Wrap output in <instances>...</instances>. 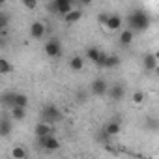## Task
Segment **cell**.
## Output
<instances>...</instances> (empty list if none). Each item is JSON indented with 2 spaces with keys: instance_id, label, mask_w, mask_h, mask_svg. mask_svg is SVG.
<instances>
[{
  "instance_id": "6da1fadb",
  "label": "cell",
  "mask_w": 159,
  "mask_h": 159,
  "mask_svg": "<svg viewBox=\"0 0 159 159\" xmlns=\"http://www.w3.org/2000/svg\"><path fill=\"white\" fill-rule=\"evenodd\" d=\"M127 26H129L135 34L144 32V30L150 26V17H148V13L142 11V10H135V11H131L129 17H127Z\"/></svg>"
},
{
  "instance_id": "7a4b0ae2",
  "label": "cell",
  "mask_w": 159,
  "mask_h": 159,
  "mask_svg": "<svg viewBox=\"0 0 159 159\" xmlns=\"http://www.w3.org/2000/svg\"><path fill=\"white\" fill-rule=\"evenodd\" d=\"M41 120L43 122H47V124H56V122H60L62 120V111L56 107V105H45L43 109H41Z\"/></svg>"
},
{
  "instance_id": "3957f363",
  "label": "cell",
  "mask_w": 159,
  "mask_h": 159,
  "mask_svg": "<svg viewBox=\"0 0 159 159\" xmlns=\"http://www.w3.org/2000/svg\"><path fill=\"white\" fill-rule=\"evenodd\" d=\"M109 83L105 81L103 77H98V79H94V81L90 83V94L92 96H96V98H103V96H107L109 94Z\"/></svg>"
},
{
  "instance_id": "277c9868",
  "label": "cell",
  "mask_w": 159,
  "mask_h": 159,
  "mask_svg": "<svg viewBox=\"0 0 159 159\" xmlns=\"http://www.w3.org/2000/svg\"><path fill=\"white\" fill-rule=\"evenodd\" d=\"M38 144L43 148V150H47V152H56V150H60V140L51 133V135H45V137H38Z\"/></svg>"
},
{
  "instance_id": "5b68a950",
  "label": "cell",
  "mask_w": 159,
  "mask_h": 159,
  "mask_svg": "<svg viewBox=\"0 0 159 159\" xmlns=\"http://www.w3.org/2000/svg\"><path fill=\"white\" fill-rule=\"evenodd\" d=\"M45 54L49 56V58H58V56H62V43L56 39V38H52V39H49L47 43H45Z\"/></svg>"
},
{
  "instance_id": "8992f818",
  "label": "cell",
  "mask_w": 159,
  "mask_h": 159,
  "mask_svg": "<svg viewBox=\"0 0 159 159\" xmlns=\"http://www.w3.org/2000/svg\"><path fill=\"white\" fill-rule=\"evenodd\" d=\"M109 98L112 101H122L125 98V84L124 83H114L111 88H109Z\"/></svg>"
},
{
  "instance_id": "52a82bcc",
  "label": "cell",
  "mask_w": 159,
  "mask_h": 159,
  "mask_svg": "<svg viewBox=\"0 0 159 159\" xmlns=\"http://www.w3.org/2000/svg\"><path fill=\"white\" fill-rule=\"evenodd\" d=\"M157 64H159V60H157L155 52H146V54H144V58H142V69H144L146 73L155 71Z\"/></svg>"
},
{
  "instance_id": "ba28073f",
  "label": "cell",
  "mask_w": 159,
  "mask_h": 159,
  "mask_svg": "<svg viewBox=\"0 0 159 159\" xmlns=\"http://www.w3.org/2000/svg\"><path fill=\"white\" fill-rule=\"evenodd\" d=\"M45 25L41 23V21H34L32 25H30V38L32 39H41L43 36H45Z\"/></svg>"
},
{
  "instance_id": "9c48e42d",
  "label": "cell",
  "mask_w": 159,
  "mask_h": 159,
  "mask_svg": "<svg viewBox=\"0 0 159 159\" xmlns=\"http://www.w3.org/2000/svg\"><path fill=\"white\" fill-rule=\"evenodd\" d=\"M105 131H107L111 137L120 135V131H122V120H120V118H114V120L107 122V124H105Z\"/></svg>"
},
{
  "instance_id": "30bf717a",
  "label": "cell",
  "mask_w": 159,
  "mask_h": 159,
  "mask_svg": "<svg viewBox=\"0 0 159 159\" xmlns=\"http://www.w3.org/2000/svg\"><path fill=\"white\" fill-rule=\"evenodd\" d=\"M118 39H120V45H122V47H129V45L133 43V39H135V32L127 26V28H124V30L120 32V38H118Z\"/></svg>"
},
{
  "instance_id": "8fae6325",
  "label": "cell",
  "mask_w": 159,
  "mask_h": 159,
  "mask_svg": "<svg viewBox=\"0 0 159 159\" xmlns=\"http://www.w3.org/2000/svg\"><path fill=\"white\" fill-rule=\"evenodd\" d=\"M122 25H124V19L120 17V15H109L107 17V21H105V26L109 28V30H120L122 28Z\"/></svg>"
},
{
  "instance_id": "7c38bea8",
  "label": "cell",
  "mask_w": 159,
  "mask_h": 159,
  "mask_svg": "<svg viewBox=\"0 0 159 159\" xmlns=\"http://www.w3.org/2000/svg\"><path fill=\"white\" fill-rule=\"evenodd\" d=\"M54 129L51 127V124H47V122H39V124H36V127H34V133H36V137H45V135H51Z\"/></svg>"
},
{
  "instance_id": "4fadbf2b",
  "label": "cell",
  "mask_w": 159,
  "mask_h": 159,
  "mask_svg": "<svg viewBox=\"0 0 159 159\" xmlns=\"http://www.w3.org/2000/svg\"><path fill=\"white\" fill-rule=\"evenodd\" d=\"M11 120H13V118H6V116L0 120V137H2V139H6V137L11 133V129H13Z\"/></svg>"
},
{
  "instance_id": "5bb4252c",
  "label": "cell",
  "mask_w": 159,
  "mask_h": 159,
  "mask_svg": "<svg viewBox=\"0 0 159 159\" xmlns=\"http://www.w3.org/2000/svg\"><path fill=\"white\" fill-rule=\"evenodd\" d=\"M81 17H83V10H71L67 15H64V21L67 25H77L81 21Z\"/></svg>"
},
{
  "instance_id": "9a60e30c",
  "label": "cell",
  "mask_w": 159,
  "mask_h": 159,
  "mask_svg": "<svg viewBox=\"0 0 159 159\" xmlns=\"http://www.w3.org/2000/svg\"><path fill=\"white\" fill-rule=\"evenodd\" d=\"M11 118L15 122H21L26 118V107H21V105H13L11 107Z\"/></svg>"
},
{
  "instance_id": "2e32d148",
  "label": "cell",
  "mask_w": 159,
  "mask_h": 159,
  "mask_svg": "<svg viewBox=\"0 0 159 159\" xmlns=\"http://www.w3.org/2000/svg\"><path fill=\"white\" fill-rule=\"evenodd\" d=\"M83 67H84L83 56H79V54L71 56V60H69V69H73V71H83Z\"/></svg>"
},
{
  "instance_id": "e0dca14e",
  "label": "cell",
  "mask_w": 159,
  "mask_h": 159,
  "mask_svg": "<svg viewBox=\"0 0 159 159\" xmlns=\"http://www.w3.org/2000/svg\"><path fill=\"white\" fill-rule=\"evenodd\" d=\"M15 94L17 92H4L2 96H0V99H2V105H6V107H13L15 105Z\"/></svg>"
},
{
  "instance_id": "ac0fdd59",
  "label": "cell",
  "mask_w": 159,
  "mask_h": 159,
  "mask_svg": "<svg viewBox=\"0 0 159 159\" xmlns=\"http://www.w3.org/2000/svg\"><path fill=\"white\" fill-rule=\"evenodd\" d=\"M120 56L118 54H109V58H107V64H105V69H114V67H118L120 66Z\"/></svg>"
},
{
  "instance_id": "d6986e66",
  "label": "cell",
  "mask_w": 159,
  "mask_h": 159,
  "mask_svg": "<svg viewBox=\"0 0 159 159\" xmlns=\"http://www.w3.org/2000/svg\"><path fill=\"white\" fill-rule=\"evenodd\" d=\"M28 103H30V99H28V96H26V94H23V92H17V94H15V105L28 107Z\"/></svg>"
},
{
  "instance_id": "ffe728a7",
  "label": "cell",
  "mask_w": 159,
  "mask_h": 159,
  "mask_svg": "<svg viewBox=\"0 0 159 159\" xmlns=\"http://www.w3.org/2000/svg\"><path fill=\"white\" fill-rule=\"evenodd\" d=\"M146 129L148 131H159V120L157 118H153V116H150V118H146Z\"/></svg>"
},
{
  "instance_id": "44dd1931",
  "label": "cell",
  "mask_w": 159,
  "mask_h": 159,
  "mask_svg": "<svg viewBox=\"0 0 159 159\" xmlns=\"http://www.w3.org/2000/svg\"><path fill=\"white\" fill-rule=\"evenodd\" d=\"M13 71V66L6 60V58H0V73L2 75H8V73H11Z\"/></svg>"
},
{
  "instance_id": "7402d4cb",
  "label": "cell",
  "mask_w": 159,
  "mask_h": 159,
  "mask_svg": "<svg viewBox=\"0 0 159 159\" xmlns=\"http://www.w3.org/2000/svg\"><path fill=\"white\" fill-rule=\"evenodd\" d=\"M11 157H13V159H25V157H26V150H25L23 146H15V148L11 150Z\"/></svg>"
},
{
  "instance_id": "603a6c76",
  "label": "cell",
  "mask_w": 159,
  "mask_h": 159,
  "mask_svg": "<svg viewBox=\"0 0 159 159\" xmlns=\"http://www.w3.org/2000/svg\"><path fill=\"white\" fill-rule=\"evenodd\" d=\"M99 54H101V51H99L98 47H88V49H86V56H88L92 62H96V60L99 58Z\"/></svg>"
},
{
  "instance_id": "cb8c5ba5",
  "label": "cell",
  "mask_w": 159,
  "mask_h": 159,
  "mask_svg": "<svg viewBox=\"0 0 159 159\" xmlns=\"http://www.w3.org/2000/svg\"><path fill=\"white\" fill-rule=\"evenodd\" d=\"M8 25H10V15H8V11H2V13H0V28L6 30Z\"/></svg>"
},
{
  "instance_id": "d4e9b609",
  "label": "cell",
  "mask_w": 159,
  "mask_h": 159,
  "mask_svg": "<svg viewBox=\"0 0 159 159\" xmlns=\"http://www.w3.org/2000/svg\"><path fill=\"white\" fill-rule=\"evenodd\" d=\"M107 58H109V54L101 51V54H99V58H98V60H96L94 64H96L98 67H105V64H107Z\"/></svg>"
},
{
  "instance_id": "484cf974",
  "label": "cell",
  "mask_w": 159,
  "mask_h": 159,
  "mask_svg": "<svg viewBox=\"0 0 159 159\" xmlns=\"http://www.w3.org/2000/svg\"><path fill=\"white\" fill-rule=\"evenodd\" d=\"M88 98H90V94H88V92H77V94H75V99H77L79 103H86V101H88Z\"/></svg>"
},
{
  "instance_id": "4316f807",
  "label": "cell",
  "mask_w": 159,
  "mask_h": 159,
  "mask_svg": "<svg viewBox=\"0 0 159 159\" xmlns=\"http://www.w3.org/2000/svg\"><path fill=\"white\" fill-rule=\"evenodd\" d=\"M21 2L26 10H36L38 8V0H21Z\"/></svg>"
},
{
  "instance_id": "83f0119b",
  "label": "cell",
  "mask_w": 159,
  "mask_h": 159,
  "mask_svg": "<svg viewBox=\"0 0 159 159\" xmlns=\"http://www.w3.org/2000/svg\"><path fill=\"white\" fill-rule=\"evenodd\" d=\"M142 101H144V94H142V92H135V94H133V103L140 105Z\"/></svg>"
},
{
  "instance_id": "f1b7e54d",
  "label": "cell",
  "mask_w": 159,
  "mask_h": 159,
  "mask_svg": "<svg viewBox=\"0 0 159 159\" xmlns=\"http://www.w3.org/2000/svg\"><path fill=\"white\" fill-rule=\"evenodd\" d=\"M77 2H79V6H90L94 0H77Z\"/></svg>"
},
{
  "instance_id": "f546056e",
  "label": "cell",
  "mask_w": 159,
  "mask_h": 159,
  "mask_svg": "<svg viewBox=\"0 0 159 159\" xmlns=\"http://www.w3.org/2000/svg\"><path fill=\"white\" fill-rule=\"evenodd\" d=\"M155 73H157V75H159V66H157V67H155Z\"/></svg>"
},
{
  "instance_id": "4dcf8cb0",
  "label": "cell",
  "mask_w": 159,
  "mask_h": 159,
  "mask_svg": "<svg viewBox=\"0 0 159 159\" xmlns=\"http://www.w3.org/2000/svg\"><path fill=\"white\" fill-rule=\"evenodd\" d=\"M0 4H2V6H4V4H6V0H0Z\"/></svg>"
},
{
  "instance_id": "1f68e13d",
  "label": "cell",
  "mask_w": 159,
  "mask_h": 159,
  "mask_svg": "<svg viewBox=\"0 0 159 159\" xmlns=\"http://www.w3.org/2000/svg\"><path fill=\"white\" fill-rule=\"evenodd\" d=\"M155 56H157V60H159V51H157V52H155Z\"/></svg>"
}]
</instances>
